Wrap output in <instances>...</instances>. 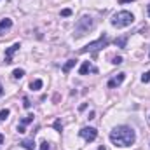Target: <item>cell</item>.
I'll return each mask as SVG.
<instances>
[{
  "mask_svg": "<svg viewBox=\"0 0 150 150\" xmlns=\"http://www.w3.org/2000/svg\"><path fill=\"white\" fill-rule=\"evenodd\" d=\"M112 63L113 65H120V63H122V58H120V56H115V58L112 59Z\"/></svg>",
  "mask_w": 150,
  "mask_h": 150,
  "instance_id": "obj_22",
  "label": "cell"
},
{
  "mask_svg": "<svg viewBox=\"0 0 150 150\" xmlns=\"http://www.w3.org/2000/svg\"><path fill=\"white\" fill-rule=\"evenodd\" d=\"M124 79H126V74H117L113 79H110V80H108V87H110V89H113V87L120 86V84L124 82Z\"/></svg>",
  "mask_w": 150,
  "mask_h": 150,
  "instance_id": "obj_8",
  "label": "cell"
},
{
  "mask_svg": "<svg viewBox=\"0 0 150 150\" xmlns=\"http://www.w3.org/2000/svg\"><path fill=\"white\" fill-rule=\"evenodd\" d=\"M133 21H134V16H133L129 11H120V12L113 14L112 19H110V23H112L115 28H126V26H129Z\"/></svg>",
  "mask_w": 150,
  "mask_h": 150,
  "instance_id": "obj_2",
  "label": "cell"
},
{
  "mask_svg": "<svg viewBox=\"0 0 150 150\" xmlns=\"http://www.w3.org/2000/svg\"><path fill=\"white\" fill-rule=\"evenodd\" d=\"M30 122H33V115H26V117H23V119H21V124L18 126V131H19V133H25V131H26L25 126L30 124Z\"/></svg>",
  "mask_w": 150,
  "mask_h": 150,
  "instance_id": "obj_9",
  "label": "cell"
},
{
  "mask_svg": "<svg viewBox=\"0 0 150 150\" xmlns=\"http://www.w3.org/2000/svg\"><path fill=\"white\" fill-rule=\"evenodd\" d=\"M4 94V87H2V84H0V96Z\"/></svg>",
  "mask_w": 150,
  "mask_h": 150,
  "instance_id": "obj_24",
  "label": "cell"
},
{
  "mask_svg": "<svg viewBox=\"0 0 150 150\" xmlns=\"http://www.w3.org/2000/svg\"><path fill=\"white\" fill-rule=\"evenodd\" d=\"M98 150H107V149H105V147H103V145H101V147H100V149H98Z\"/></svg>",
  "mask_w": 150,
  "mask_h": 150,
  "instance_id": "obj_26",
  "label": "cell"
},
{
  "mask_svg": "<svg viewBox=\"0 0 150 150\" xmlns=\"http://www.w3.org/2000/svg\"><path fill=\"white\" fill-rule=\"evenodd\" d=\"M23 107H25V108H30V107H32V103H30V100H28L26 96L23 98Z\"/></svg>",
  "mask_w": 150,
  "mask_h": 150,
  "instance_id": "obj_17",
  "label": "cell"
},
{
  "mask_svg": "<svg viewBox=\"0 0 150 150\" xmlns=\"http://www.w3.org/2000/svg\"><path fill=\"white\" fill-rule=\"evenodd\" d=\"M42 84H44V82H42L40 79H37V80H32V84H30V87H32V91H38V89L42 87Z\"/></svg>",
  "mask_w": 150,
  "mask_h": 150,
  "instance_id": "obj_14",
  "label": "cell"
},
{
  "mask_svg": "<svg viewBox=\"0 0 150 150\" xmlns=\"http://www.w3.org/2000/svg\"><path fill=\"white\" fill-rule=\"evenodd\" d=\"M2 142H4V136H2V134H0V143H2Z\"/></svg>",
  "mask_w": 150,
  "mask_h": 150,
  "instance_id": "obj_27",
  "label": "cell"
},
{
  "mask_svg": "<svg viewBox=\"0 0 150 150\" xmlns=\"http://www.w3.org/2000/svg\"><path fill=\"white\" fill-rule=\"evenodd\" d=\"M93 28H94V21H93V18H89V16H82V18L77 21V25H75V37H82V35L89 33Z\"/></svg>",
  "mask_w": 150,
  "mask_h": 150,
  "instance_id": "obj_3",
  "label": "cell"
},
{
  "mask_svg": "<svg viewBox=\"0 0 150 150\" xmlns=\"http://www.w3.org/2000/svg\"><path fill=\"white\" fill-rule=\"evenodd\" d=\"M19 42H16V44H12L11 47H7V51H5V65H11L12 63V56H14V52L16 51H19Z\"/></svg>",
  "mask_w": 150,
  "mask_h": 150,
  "instance_id": "obj_6",
  "label": "cell"
},
{
  "mask_svg": "<svg viewBox=\"0 0 150 150\" xmlns=\"http://www.w3.org/2000/svg\"><path fill=\"white\" fill-rule=\"evenodd\" d=\"M89 72H91V74H98V68H96L94 65H91L89 61H84V63H82V67L79 68V74H80V75H87Z\"/></svg>",
  "mask_w": 150,
  "mask_h": 150,
  "instance_id": "obj_7",
  "label": "cell"
},
{
  "mask_svg": "<svg viewBox=\"0 0 150 150\" xmlns=\"http://www.w3.org/2000/svg\"><path fill=\"white\" fill-rule=\"evenodd\" d=\"M75 63H77L75 59H68V61L63 65V74H68V72H70V70L75 67Z\"/></svg>",
  "mask_w": 150,
  "mask_h": 150,
  "instance_id": "obj_12",
  "label": "cell"
},
{
  "mask_svg": "<svg viewBox=\"0 0 150 150\" xmlns=\"http://www.w3.org/2000/svg\"><path fill=\"white\" fill-rule=\"evenodd\" d=\"M11 26H12V19H9V18L2 19L0 21V35H4V32H7Z\"/></svg>",
  "mask_w": 150,
  "mask_h": 150,
  "instance_id": "obj_10",
  "label": "cell"
},
{
  "mask_svg": "<svg viewBox=\"0 0 150 150\" xmlns=\"http://www.w3.org/2000/svg\"><path fill=\"white\" fill-rule=\"evenodd\" d=\"M126 44H127V37H126V35H124V37L115 38V45H117V47H122V49H124V47H126Z\"/></svg>",
  "mask_w": 150,
  "mask_h": 150,
  "instance_id": "obj_13",
  "label": "cell"
},
{
  "mask_svg": "<svg viewBox=\"0 0 150 150\" xmlns=\"http://www.w3.org/2000/svg\"><path fill=\"white\" fill-rule=\"evenodd\" d=\"M149 58H150V54H149Z\"/></svg>",
  "mask_w": 150,
  "mask_h": 150,
  "instance_id": "obj_28",
  "label": "cell"
},
{
  "mask_svg": "<svg viewBox=\"0 0 150 150\" xmlns=\"http://www.w3.org/2000/svg\"><path fill=\"white\" fill-rule=\"evenodd\" d=\"M54 127H56V131H59V133H61V129H63V126H61V120H56V122H54Z\"/></svg>",
  "mask_w": 150,
  "mask_h": 150,
  "instance_id": "obj_21",
  "label": "cell"
},
{
  "mask_svg": "<svg viewBox=\"0 0 150 150\" xmlns=\"http://www.w3.org/2000/svg\"><path fill=\"white\" fill-rule=\"evenodd\" d=\"M9 110H7V108H4V110H2V112H0V120H5V119H7V117H9Z\"/></svg>",
  "mask_w": 150,
  "mask_h": 150,
  "instance_id": "obj_16",
  "label": "cell"
},
{
  "mask_svg": "<svg viewBox=\"0 0 150 150\" xmlns=\"http://www.w3.org/2000/svg\"><path fill=\"white\" fill-rule=\"evenodd\" d=\"M49 149H51V145H49L47 142H42V143H40V150H49Z\"/></svg>",
  "mask_w": 150,
  "mask_h": 150,
  "instance_id": "obj_19",
  "label": "cell"
},
{
  "mask_svg": "<svg viewBox=\"0 0 150 150\" xmlns=\"http://www.w3.org/2000/svg\"><path fill=\"white\" fill-rule=\"evenodd\" d=\"M12 77H14V79H21V77H25V70H21V68H16V70L12 72Z\"/></svg>",
  "mask_w": 150,
  "mask_h": 150,
  "instance_id": "obj_15",
  "label": "cell"
},
{
  "mask_svg": "<svg viewBox=\"0 0 150 150\" xmlns=\"http://www.w3.org/2000/svg\"><path fill=\"white\" fill-rule=\"evenodd\" d=\"M136 140V133L129 126H117L110 133V142L115 147H131Z\"/></svg>",
  "mask_w": 150,
  "mask_h": 150,
  "instance_id": "obj_1",
  "label": "cell"
},
{
  "mask_svg": "<svg viewBox=\"0 0 150 150\" xmlns=\"http://www.w3.org/2000/svg\"><path fill=\"white\" fill-rule=\"evenodd\" d=\"M129 2H134V0H120V4H129Z\"/></svg>",
  "mask_w": 150,
  "mask_h": 150,
  "instance_id": "obj_23",
  "label": "cell"
},
{
  "mask_svg": "<svg viewBox=\"0 0 150 150\" xmlns=\"http://www.w3.org/2000/svg\"><path fill=\"white\" fill-rule=\"evenodd\" d=\"M147 11H149V16H150V4L147 5Z\"/></svg>",
  "mask_w": 150,
  "mask_h": 150,
  "instance_id": "obj_25",
  "label": "cell"
},
{
  "mask_svg": "<svg viewBox=\"0 0 150 150\" xmlns=\"http://www.w3.org/2000/svg\"><path fill=\"white\" fill-rule=\"evenodd\" d=\"M142 80H143V82H150V70H149V72H145V74H143V77H142Z\"/></svg>",
  "mask_w": 150,
  "mask_h": 150,
  "instance_id": "obj_18",
  "label": "cell"
},
{
  "mask_svg": "<svg viewBox=\"0 0 150 150\" xmlns=\"http://www.w3.org/2000/svg\"><path fill=\"white\" fill-rule=\"evenodd\" d=\"M19 145H21L23 149H26V150H33L35 149V142H33V138H30V140H23Z\"/></svg>",
  "mask_w": 150,
  "mask_h": 150,
  "instance_id": "obj_11",
  "label": "cell"
},
{
  "mask_svg": "<svg viewBox=\"0 0 150 150\" xmlns=\"http://www.w3.org/2000/svg\"><path fill=\"white\" fill-rule=\"evenodd\" d=\"M108 42H110V38L107 37V33H103L101 37L96 40V42H91V44H87V45H86V47H82L79 52H80V54H84V52H93V54L96 56V52H98L101 47L108 45Z\"/></svg>",
  "mask_w": 150,
  "mask_h": 150,
  "instance_id": "obj_4",
  "label": "cell"
},
{
  "mask_svg": "<svg viewBox=\"0 0 150 150\" xmlns=\"http://www.w3.org/2000/svg\"><path fill=\"white\" fill-rule=\"evenodd\" d=\"M79 134H80L86 142H94L96 136H98V131H96L94 127H82V129L79 131Z\"/></svg>",
  "mask_w": 150,
  "mask_h": 150,
  "instance_id": "obj_5",
  "label": "cell"
},
{
  "mask_svg": "<svg viewBox=\"0 0 150 150\" xmlns=\"http://www.w3.org/2000/svg\"><path fill=\"white\" fill-rule=\"evenodd\" d=\"M70 14H72V11H70V9H63V11H61V16H63V18H68Z\"/></svg>",
  "mask_w": 150,
  "mask_h": 150,
  "instance_id": "obj_20",
  "label": "cell"
}]
</instances>
